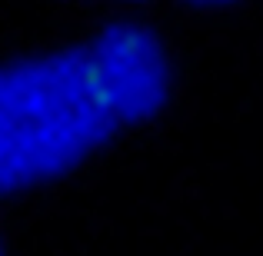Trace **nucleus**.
Here are the masks:
<instances>
[{"instance_id": "nucleus-1", "label": "nucleus", "mask_w": 263, "mask_h": 256, "mask_svg": "<svg viewBox=\"0 0 263 256\" xmlns=\"http://www.w3.org/2000/svg\"><path fill=\"white\" fill-rule=\"evenodd\" d=\"M117 130L84 44L0 64V196L70 173Z\"/></svg>"}, {"instance_id": "nucleus-2", "label": "nucleus", "mask_w": 263, "mask_h": 256, "mask_svg": "<svg viewBox=\"0 0 263 256\" xmlns=\"http://www.w3.org/2000/svg\"><path fill=\"white\" fill-rule=\"evenodd\" d=\"M84 47L120 127L143 123L167 107L174 64L163 40L150 27L110 24L84 40Z\"/></svg>"}, {"instance_id": "nucleus-3", "label": "nucleus", "mask_w": 263, "mask_h": 256, "mask_svg": "<svg viewBox=\"0 0 263 256\" xmlns=\"http://www.w3.org/2000/svg\"><path fill=\"white\" fill-rule=\"evenodd\" d=\"M190 4H200V7H223V4H230V0H190Z\"/></svg>"}]
</instances>
